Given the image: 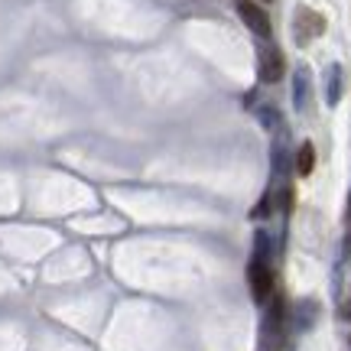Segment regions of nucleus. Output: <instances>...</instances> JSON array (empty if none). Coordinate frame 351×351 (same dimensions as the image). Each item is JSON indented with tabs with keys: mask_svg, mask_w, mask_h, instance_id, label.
<instances>
[{
	"mask_svg": "<svg viewBox=\"0 0 351 351\" xmlns=\"http://www.w3.org/2000/svg\"><path fill=\"white\" fill-rule=\"evenodd\" d=\"M247 287H251V296L254 302H270V296H274V267H270V261H263V257H251V263H247Z\"/></svg>",
	"mask_w": 351,
	"mask_h": 351,
	"instance_id": "1",
	"label": "nucleus"
},
{
	"mask_svg": "<svg viewBox=\"0 0 351 351\" xmlns=\"http://www.w3.org/2000/svg\"><path fill=\"white\" fill-rule=\"evenodd\" d=\"M234 10H238L241 23L247 26L254 36H261L263 43L274 36V23H270V16H267V10H263L261 3H254V0H238V3H234Z\"/></svg>",
	"mask_w": 351,
	"mask_h": 351,
	"instance_id": "2",
	"label": "nucleus"
},
{
	"mask_svg": "<svg viewBox=\"0 0 351 351\" xmlns=\"http://www.w3.org/2000/svg\"><path fill=\"white\" fill-rule=\"evenodd\" d=\"M257 69H261L263 85H276L280 78L287 75V59H283V52L276 49L274 43H263L257 49Z\"/></svg>",
	"mask_w": 351,
	"mask_h": 351,
	"instance_id": "3",
	"label": "nucleus"
},
{
	"mask_svg": "<svg viewBox=\"0 0 351 351\" xmlns=\"http://www.w3.org/2000/svg\"><path fill=\"white\" fill-rule=\"evenodd\" d=\"M322 33H326L322 13L309 10V7H300V10H296V20H293V36H296V43L306 46V43H313V39L322 36Z\"/></svg>",
	"mask_w": 351,
	"mask_h": 351,
	"instance_id": "4",
	"label": "nucleus"
},
{
	"mask_svg": "<svg viewBox=\"0 0 351 351\" xmlns=\"http://www.w3.org/2000/svg\"><path fill=\"white\" fill-rule=\"evenodd\" d=\"M309 95H313V85H309V69L300 65L296 75H293V104L296 111H306L309 108Z\"/></svg>",
	"mask_w": 351,
	"mask_h": 351,
	"instance_id": "5",
	"label": "nucleus"
},
{
	"mask_svg": "<svg viewBox=\"0 0 351 351\" xmlns=\"http://www.w3.org/2000/svg\"><path fill=\"white\" fill-rule=\"evenodd\" d=\"M341 91H345V69L335 62L326 69V101L328 104H339Z\"/></svg>",
	"mask_w": 351,
	"mask_h": 351,
	"instance_id": "6",
	"label": "nucleus"
},
{
	"mask_svg": "<svg viewBox=\"0 0 351 351\" xmlns=\"http://www.w3.org/2000/svg\"><path fill=\"white\" fill-rule=\"evenodd\" d=\"M293 169H296V176H313V169H315V147L306 140L300 150H296V160H293Z\"/></svg>",
	"mask_w": 351,
	"mask_h": 351,
	"instance_id": "7",
	"label": "nucleus"
},
{
	"mask_svg": "<svg viewBox=\"0 0 351 351\" xmlns=\"http://www.w3.org/2000/svg\"><path fill=\"white\" fill-rule=\"evenodd\" d=\"M261 121L267 130H280V124H283V117H280V111H276L274 104H263L261 108Z\"/></svg>",
	"mask_w": 351,
	"mask_h": 351,
	"instance_id": "8",
	"label": "nucleus"
},
{
	"mask_svg": "<svg viewBox=\"0 0 351 351\" xmlns=\"http://www.w3.org/2000/svg\"><path fill=\"white\" fill-rule=\"evenodd\" d=\"M263 3H270V0H263Z\"/></svg>",
	"mask_w": 351,
	"mask_h": 351,
	"instance_id": "9",
	"label": "nucleus"
}]
</instances>
